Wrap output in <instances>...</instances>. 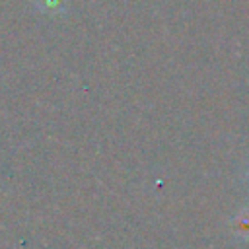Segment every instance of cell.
<instances>
[{"mask_svg":"<svg viewBox=\"0 0 249 249\" xmlns=\"http://www.w3.org/2000/svg\"><path fill=\"white\" fill-rule=\"evenodd\" d=\"M231 230L237 237L249 239V208L239 210L231 220Z\"/></svg>","mask_w":249,"mask_h":249,"instance_id":"cell-1","label":"cell"}]
</instances>
